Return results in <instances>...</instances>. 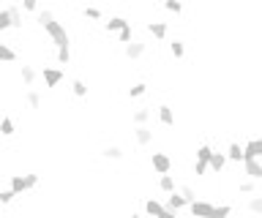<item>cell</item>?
<instances>
[{"mask_svg": "<svg viewBox=\"0 0 262 218\" xmlns=\"http://www.w3.org/2000/svg\"><path fill=\"white\" fill-rule=\"evenodd\" d=\"M142 54H145V44H142V41H129V44H126V57H129V60H139Z\"/></svg>", "mask_w": 262, "mask_h": 218, "instance_id": "obj_5", "label": "cell"}, {"mask_svg": "<svg viewBox=\"0 0 262 218\" xmlns=\"http://www.w3.org/2000/svg\"><path fill=\"white\" fill-rule=\"evenodd\" d=\"M246 158H260V139H248L243 145V161Z\"/></svg>", "mask_w": 262, "mask_h": 218, "instance_id": "obj_9", "label": "cell"}, {"mask_svg": "<svg viewBox=\"0 0 262 218\" xmlns=\"http://www.w3.org/2000/svg\"><path fill=\"white\" fill-rule=\"evenodd\" d=\"M210 153H213V150H210V145H200V147H197V161H205L207 164Z\"/></svg>", "mask_w": 262, "mask_h": 218, "instance_id": "obj_29", "label": "cell"}, {"mask_svg": "<svg viewBox=\"0 0 262 218\" xmlns=\"http://www.w3.org/2000/svg\"><path fill=\"white\" fill-rule=\"evenodd\" d=\"M131 218H142V216H139V213H131Z\"/></svg>", "mask_w": 262, "mask_h": 218, "instance_id": "obj_44", "label": "cell"}, {"mask_svg": "<svg viewBox=\"0 0 262 218\" xmlns=\"http://www.w3.org/2000/svg\"><path fill=\"white\" fill-rule=\"evenodd\" d=\"M159 188L164 191V194H172V191H175V180H172V175H161Z\"/></svg>", "mask_w": 262, "mask_h": 218, "instance_id": "obj_20", "label": "cell"}, {"mask_svg": "<svg viewBox=\"0 0 262 218\" xmlns=\"http://www.w3.org/2000/svg\"><path fill=\"white\" fill-rule=\"evenodd\" d=\"M227 161H243V147L238 142H232L227 147Z\"/></svg>", "mask_w": 262, "mask_h": 218, "instance_id": "obj_15", "label": "cell"}, {"mask_svg": "<svg viewBox=\"0 0 262 218\" xmlns=\"http://www.w3.org/2000/svg\"><path fill=\"white\" fill-rule=\"evenodd\" d=\"M36 79H38L36 68H33V66H22V82H25V85H33Z\"/></svg>", "mask_w": 262, "mask_h": 218, "instance_id": "obj_19", "label": "cell"}, {"mask_svg": "<svg viewBox=\"0 0 262 218\" xmlns=\"http://www.w3.org/2000/svg\"><path fill=\"white\" fill-rule=\"evenodd\" d=\"M159 120L164 123V126H172V123H175V115H172V109L167 107V104H161V107H159Z\"/></svg>", "mask_w": 262, "mask_h": 218, "instance_id": "obj_14", "label": "cell"}, {"mask_svg": "<svg viewBox=\"0 0 262 218\" xmlns=\"http://www.w3.org/2000/svg\"><path fill=\"white\" fill-rule=\"evenodd\" d=\"M186 204H188L186 199L180 197V194H175V191H172V197L167 199V204H164V207H167V210H175V213H178V210H183Z\"/></svg>", "mask_w": 262, "mask_h": 218, "instance_id": "obj_11", "label": "cell"}, {"mask_svg": "<svg viewBox=\"0 0 262 218\" xmlns=\"http://www.w3.org/2000/svg\"><path fill=\"white\" fill-rule=\"evenodd\" d=\"M60 79H63V71H57V68H44V82H47V88L60 85Z\"/></svg>", "mask_w": 262, "mask_h": 218, "instance_id": "obj_8", "label": "cell"}, {"mask_svg": "<svg viewBox=\"0 0 262 218\" xmlns=\"http://www.w3.org/2000/svg\"><path fill=\"white\" fill-rule=\"evenodd\" d=\"M69 60H71L69 47H57V63H63V66H69Z\"/></svg>", "mask_w": 262, "mask_h": 218, "instance_id": "obj_31", "label": "cell"}, {"mask_svg": "<svg viewBox=\"0 0 262 218\" xmlns=\"http://www.w3.org/2000/svg\"><path fill=\"white\" fill-rule=\"evenodd\" d=\"M11 199H14V194H11V188H8V191H0V204H8Z\"/></svg>", "mask_w": 262, "mask_h": 218, "instance_id": "obj_41", "label": "cell"}, {"mask_svg": "<svg viewBox=\"0 0 262 218\" xmlns=\"http://www.w3.org/2000/svg\"><path fill=\"white\" fill-rule=\"evenodd\" d=\"M207 166L216 172H221L224 166H227V156L224 153H210V158H207Z\"/></svg>", "mask_w": 262, "mask_h": 218, "instance_id": "obj_10", "label": "cell"}, {"mask_svg": "<svg viewBox=\"0 0 262 218\" xmlns=\"http://www.w3.org/2000/svg\"><path fill=\"white\" fill-rule=\"evenodd\" d=\"M260 158H262V139H260Z\"/></svg>", "mask_w": 262, "mask_h": 218, "instance_id": "obj_45", "label": "cell"}, {"mask_svg": "<svg viewBox=\"0 0 262 218\" xmlns=\"http://www.w3.org/2000/svg\"><path fill=\"white\" fill-rule=\"evenodd\" d=\"M188 210H191L194 218H207L210 216V210H213V204L210 202H200V199H194L191 204H188Z\"/></svg>", "mask_w": 262, "mask_h": 218, "instance_id": "obj_4", "label": "cell"}, {"mask_svg": "<svg viewBox=\"0 0 262 218\" xmlns=\"http://www.w3.org/2000/svg\"><path fill=\"white\" fill-rule=\"evenodd\" d=\"M85 17H88V19H101V11H98V8H85Z\"/></svg>", "mask_w": 262, "mask_h": 218, "instance_id": "obj_38", "label": "cell"}, {"mask_svg": "<svg viewBox=\"0 0 262 218\" xmlns=\"http://www.w3.org/2000/svg\"><path fill=\"white\" fill-rule=\"evenodd\" d=\"M11 27V14H8V8H3L0 11V30H8Z\"/></svg>", "mask_w": 262, "mask_h": 218, "instance_id": "obj_33", "label": "cell"}, {"mask_svg": "<svg viewBox=\"0 0 262 218\" xmlns=\"http://www.w3.org/2000/svg\"><path fill=\"white\" fill-rule=\"evenodd\" d=\"M22 8L25 11H38V0H22Z\"/></svg>", "mask_w": 262, "mask_h": 218, "instance_id": "obj_37", "label": "cell"}, {"mask_svg": "<svg viewBox=\"0 0 262 218\" xmlns=\"http://www.w3.org/2000/svg\"><path fill=\"white\" fill-rule=\"evenodd\" d=\"M150 164L159 175H169V169H172V161H169V156H164V153H153Z\"/></svg>", "mask_w": 262, "mask_h": 218, "instance_id": "obj_2", "label": "cell"}, {"mask_svg": "<svg viewBox=\"0 0 262 218\" xmlns=\"http://www.w3.org/2000/svg\"><path fill=\"white\" fill-rule=\"evenodd\" d=\"M0 134H3V136L14 134V120H11V117H3V120H0Z\"/></svg>", "mask_w": 262, "mask_h": 218, "instance_id": "obj_26", "label": "cell"}, {"mask_svg": "<svg viewBox=\"0 0 262 218\" xmlns=\"http://www.w3.org/2000/svg\"><path fill=\"white\" fill-rule=\"evenodd\" d=\"M248 210L254 213V216H262V197H251V202H248Z\"/></svg>", "mask_w": 262, "mask_h": 218, "instance_id": "obj_30", "label": "cell"}, {"mask_svg": "<svg viewBox=\"0 0 262 218\" xmlns=\"http://www.w3.org/2000/svg\"><path fill=\"white\" fill-rule=\"evenodd\" d=\"M8 14H11V27L19 30V27H22V11L17 6H11V8H8Z\"/></svg>", "mask_w": 262, "mask_h": 218, "instance_id": "obj_25", "label": "cell"}, {"mask_svg": "<svg viewBox=\"0 0 262 218\" xmlns=\"http://www.w3.org/2000/svg\"><path fill=\"white\" fill-rule=\"evenodd\" d=\"M178 194H180V197H183V199H186L188 204H191L194 199H197V194H194V188H191V185H183V188H180Z\"/></svg>", "mask_w": 262, "mask_h": 218, "instance_id": "obj_32", "label": "cell"}, {"mask_svg": "<svg viewBox=\"0 0 262 218\" xmlns=\"http://www.w3.org/2000/svg\"><path fill=\"white\" fill-rule=\"evenodd\" d=\"M175 216H178V213H175V210H167V207H164V210H161V213H159V216H156V218H175Z\"/></svg>", "mask_w": 262, "mask_h": 218, "instance_id": "obj_43", "label": "cell"}, {"mask_svg": "<svg viewBox=\"0 0 262 218\" xmlns=\"http://www.w3.org/2000/svg\"><path fill=\"white\" fill-rule=\"evenodd\" d=\"M52 19H55V14H52V11H38V25H41V27H47Z\"/></svg>", "mask_w": 262, "mask_h": 218, "instance_id": "obj_34", "label": "cell"}, {"mask_svg": "<svg viewBox=\"0 0 262 218\" xmlns=\"http://www.w3.org/2000/svg\"><path fill=\"white\" fill-rule=\"evenodd\" d=\"M161 210H164V204H161V202H156V199H148V202H145V213H148V216H153V218H156Z\"/></svg>", "mask_w": 262, "mask_h": 218, "instance_id": "obj_18", "label": "cell"}, {"mask_svg": "<svg viewBox=\"0 0 262 218\" xmlns=\"http://www.w3.org/2000/svg\"><path fill=\"white\" fill-rule=\"evenodd\" d=\"M229 213H232V207H229V204H219V207L213 204V210H210V216H207V218H227Z\"/></svg>", "mask_w": 262, "mask_h": 218, "instance_id": "obj_21", "label": "cell"}, {"mask_svg": "<svg viewBox=\"0 0 262 218\" xmlns=\"http://www.w3.org/2000/svg\"><path fill=\"white\" fill-rule=\"evenodd\" d=\"M131 120L137 123V126H145V123L150 120V109H137V112H134V117H131Z\"/></svg>", "mask_w": 262, "mask_h": 218, "instance_id": "obj_24", "label": "cell"}, {"mask_svg": "<svg viewBox=\"0 0 262 218\" xmlns=\"http://www.w3.org/2000/svg\"><path fill=\"white\" fill-rule=\"evenodd\" d=\"M25 185H28V191L36 188L38 185V175H25Z\"/></svg>", "mask_w": 262, "mask_h": 218, "instance_id": "obj_39", "label": "cell"}, {"mask_svg": "<svg viewBox=\"0 0 262 218\" xmlns=\"http://www.w3.org/2000/svg\"><path fill=\"white\" fill-rule=\"evenodd\" d=\"M169 52H172L175 57H183V54H186V44H183V41H172V44H169Z\"/></svg>", "mask_w": 262, "mask_h": 218, "instance_id": "obj_28", "label": "cell"}, {"mask_svg": "<svg viewBox=\"0 0 262 218\" xmlns=\"http://www.w3.org/2000/svg\"><path fill=\"white\" fill-rule=\"evenodd\" d=\"M104 158H112V161H120V158H123V150L112 145V147H107V150H104Z\"/></svg>", "mask_w": 262, "mask_h": 218, "instance_id": "obj_27", "label": "cell"}, {"mask_svg": "<svg viewBox=\"0 0 262 218\" xmlns=\"http://www.w3.org/2000/svg\"><path fill=\"white\" fill-rule=\"evenodd\" d=\"M25 101H28L30 109H41V93H36V90H28V93H25Z\"/></svg>", "mask_w": 262, "mask_h": 218, "instance_id": "obj_17", "label": "cell"}, {"mask_svg": "<svg viewBox=\"0 0 262 218\" xmlns=\"http://www.w3.org/2000/svg\"><path fill=\"white\" fill-rule=\"evenodd\" d=\"M117 38H120V44H129V41H134L131 38V25H126L120 33H117Z\"/></svg>", "mask_w": 262, "mask_h": 218, "instance_id": "obj_35", "label": "cell"}, {"mask_svg": "<svg viewBox=\"0 0 262 218\" xmlns=\"http://www.w3.org/2000/svg\"><path fill=\"white\" fill-rule=\"evenodd\" d=\"M71 90H74L76 98H85V95H88V85H85L82 79H74V82H71Z\"/></svg>", "mask_w": 262, "mask_h": 218, "instance_id": "obj_22", "label": "cell"}, {"mask_svg": "<svg viewBox=\"0 0 262 218\" xmlns=\"http://www.w3.org/2000/svg\"><path fill=\"white\" fill-rule=\"evenodd\" d=\"M243 169H246L248 180H262V164H260V158H246V161H243Z\"/></svg>", "mask_w": 262, "mask_h": 218, "instance_id": "obj_3", "label": "cell"}, {"mask_svg": "<svg viewBox=\"0 0 262 218\" xmlns=\"http://www.w3.org/2000/svg\"><path fill=\"white\" fill-rule=\"evenodd\" d=\"M17 60V52L8 44H0V63H14Z\"/></svg>", "mask_w": 262, "mask_h": 218, "instance_id": "obj_16", "label": "cell"}, {"mask_svg": "<svg viewBox=\"0 0 262 218\" xmlns=\"http://www.w3.org/2000/svg\"><path fill=\"white\" fill-rule=\"evenodd\" d=\"M8 188H11V194H14V197L25 194V191H28V185H25V177H22V175H11V185H8Z\"/></svg>", "mask_w": 262, "mask_h": 218, "instance_id": "obj_12", "label": "cell"}, {"mask_svg": "<svg viewBox=\"0 0 262 218\" xmlns=\"http://www.w3.org/2000/svg\"><path fill=\"white\" fill-rule=\"evenodd\" d=\"M254 183H257V180H243L241 191H243V194H251V191H254Z\"/></svg>", "mask_w": 262, "mask_h": 218, "instance_id": "obj_40", "label": "cell"}, {"mask_svg": "<svg viewBox=\"0 0 262 218\" xmlns=\"http://www.w3.org/2000/svg\"><path fill=\"white\" fill-rule=\"evenodd\" d=\"M205 169H207L205 161H194V175H205Z\"/></svg>", "mask_w": 262, "mask_h": 218, "instance_id": "obj_42", "label": "cell"}, {"mask_svg": "<svg viewBox=\"0 0 262 218\" xmlns=\"http://www.w3.org/2000/svg\"><path fill=\"white\" fill-rule=\"evenodd\" d=\"M134 139H137V145L145 147V145L153 142V131L148 128V126H137V128H134Z\"/></svg>", "mask_w": 262, "mask_h": 218, "instance_id": "obj_6", "label": "cell"}, {"mask_svg": "<svg viewBox=\"0 0 262 218\" xmlns=\"http://www.w3.org/2000/svg\"><path fill=\"white\" fill-rule=\"evenodd\" d=\"M148 33H150L153 38H164V36H167V25H164V22H150V25H148Z\"/></svg>", "mask_w": 262, "mask_h": 218, "instance_id": "obj_13", "label": "cell"}, {"mask_svg": "<svg viewBox=\"0 0 262 218\" xmlns=\"http://www.w3.org/2000/svg\"><path fill=\"white\" fill-rule=\"evenodd\" d=\"M126 25H131V22L123 19V17H112L110 22H104V30H107V33H120Z\"/></svg>", "mask_w": 262, "mask_h": 218, "instance_id": "obj_7", "label": "cell"}, {"mask_svg": "<svg viewBox=\"0 0 262 218\" xmlns=\"http://www.w3.org/2000/svg\"><path fill=\"white\" fill-rule=\"evenodd\" d=\"M44 30L49 33V38L55 41V47H69V33H66V27H63L60 22L52 19L47 27H44Z\"/></svg>", "mask_w": 262, "mask_h": 218, "instance_id": "obj_1", "label": "cell"}, {"mask_svg": "<svg viewBox=\"0 0 262 218\" xmlns=\"http://www.w3.org/2000/svg\"><path fill=\"white\" fill-rule=\"evenodd\" d=\"M145 93H148L145 82H137V85H131L129 88V98H139V95H145Z\"/></svg>", "mask_w": 262, "mask_h": 218, "instance_id": "obj_23", "label": "cell"}, {"mask_svg": "<svg viewBox=\"0 0 262 218\" xmlns=\"http://www.w3.org/2000/svg\"><path fill=\"white\" fill-rule=\"evenodd\" d=\"M164 6H167V11H172V14H180V11H183V6H180V0H167Z\"/></svg>", "mask_w": 262, "mask_h": 218, "instance_id": "obj_36", "label": "cell"}]
</instances>
